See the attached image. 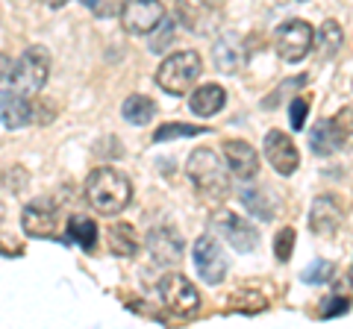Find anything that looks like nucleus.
Here are the masks:
<instances>
[{
    "instance_id": "nucleus-1",
    "label": "nucleus",
    "mask_w": 353,
    "mask_h": 329,
    "mask_svg": "<svg viewBox=\"0 0 353 329\" xmlns=\"http://www.w3.org/2000/svg\"><path fill=\"white\" fill-rule=\"evenodd\" d=\"M85 200L101 215H118L132 200V182L118 168H94L85 180Z\"/></svg>"
},
{
    "instance_id": "nucleus-2",
    "label": "nucleus",
    "mask_w": 353,
    "mask_h": 329,
    "mask_svg": "<svg viewBox=\"0 0 353 329\" xmlns=\"http://www.w3.org/2000/svg\"><path fill=\"white\" fill-rule=\"evenodd\" d=\"M185 173H189L194 191L206 203H224L230 197V177L215 150H209V147L194 150L189 156V164H185Z\"/></svg>"
},
{
    "instance_id": "nucleus-3",
    "label": "nucleus",
    "mask_w": 353,
    "mask_h": 329,
    "mask_svg": "<svg viewBox=\"0 0 353 329\" xmlns=\"http://www.w3.org/2000/svg\"><path fill=\"white\" fill-rule=\"evenodd\" d=\"M50 74V53L44 47H27L18 56L15 65H9V59H3V85L15 89L18 94L32 97L44 89Z\"/></svg>"
},
{
    "instance_id": "nucleus-4",
    "label": "nucleus",
    "mask_w": 353,
    "mask_h": 329,
    "mask_svg": "<svg viewBox=\"0 0 353 329\" xmlns=\"http://www.w3.org/2000/svg\"><path fill=\"white\" fill-rule=\"evenodd\" d=\"M201 56L194 50H176L165 59L159 68H157V85L165 94H174V97H183L185 92L194 89V83L201 80Z\"/></svg>"
},
{
    "instance_id": "nucleus-5",
    "label": "nucleus",
    "mask_w": 353,
    "mask_h": 329,
    "mask_svg": "<svg viewBox=\"0 0 353 329\" xmlns=\"http://www.w3.org/2000/svg\"><path fill=\"white\" fill-rule=\"evenodd\" d=\"M309 147L318 156H333L339 150H350L353 147V106L341 109L330 120H318L312 127V136H309Z\"/></svg>"
},
{
    "instance_id": "nucleus-6",
    "label": "nucleus",
    "mask_w": 353,
    "mask_h": 329,
    "mask_svg": "<svg viewBox=\"0 0 353 329\" xmlns=\"http://www.w3.org/2000/svg\"><path fill=\"white\" fill-rule=\"evenodd\" d=\"M159 300L162 306L176 317H194L201 312V291L185 279L183 273H165L159 279Z\"/></svg>"
},
{
    "instance_id": "nucleus-7",
    "label": "nucleus",
    "mask_w": 353,
    "mask_h": 329,
    "mask_svg": "<svg viewBox=\"0 0 353 329\" xmlns=\"http://www.w3.org/2000/svg\"><path fill=\"white\" fill-rule=\"evenodd\" d=\"M315 45V30L301 18L283 21V24L274 30V50L283 62H303L309 56V50Z\"/></svg>"
},
{
    "instance_id": "nucleus-8",
    "label": "nucleus",
    "mask_w": 353,
    "mask_h": 329,
    "mask_svg": "<svg viewBox=\"0 0 353 329\" xmlns=\"http://www.w3.org/2000/svg\"><path fill=\"white\" fill-rule=\"evenodd\" d=\"M176 21L194 32V36H209L224 21V3L221 0H176Z\"/></svg>"
},
{
    "instance_id": "nucleus-9",
    "label": "nucleus",
    "mask_w": 353,
    "mask_h": 329,
    "mask_svg": "<svg viewBox=\"0 0 353 329\" xmlns=\"http://www.w3.org/2000/svg\"><path fill=\"white\" fill-rule=\"evenodd\" d=\"M121 24L130 36H148L165 24L162 0H124L121 3Z\"/></svg>"
},
{
    "instance_id": "nucleus-10",
    "label": "nucleus",
    "mask_w": 353,
    "mask_h": 329,
    "mask_svg": "<svg viewBox=\"0 0 353 329\" xmlns=\"http://www.w3.org/2000/svg\"><path fill=\"white\" fill-rule=\"evenodd\" d=\"M212 233L224 235V241H230L239 253H253L259 247V233L256 226H250L245 217H239L236 212H227V209H218L212 215Z\"/></svg>"
},
{
    "instance_id": "nucleus-11",
    "label": "nucleus",
    "mask_w": 353,
    "mask_h": 329,
    "mask_svg": "<svg viewBox=\"0 0 353 329\" xmlns=\"http://www.w3.org/2000/svg\"><path fill=\"white\" fill-rule=\"evenodd\" d=\"M21 226L30 238H59V209L53 200H32L21 212Z\"/></svg>"
},
{
    "instance_id": "nucleus-12",
    "label": "nucleus",
    "mask_w": 353,
    "mask_h": 329,
    "mask_svg": "<svg viewBox=\"0 0 353 329\" xmlns=\"http://www.w3.org/2000/svg\"><path fill=\"white\" fill-rule=\"evenodd\" d=\"M194 268L201 273V279L209 285L224 282L227 277V259L224 250L218 247V241L212 235H201L194 241Z\"/></svg>"
},
{
    "instance_id": "nucleus-13",
    "label": "nucleus",
    "mask_w": 353,
    "mask_h": 329,
    "mask_svg": "<svg viewBox=\"0 0 353 329\" xmlns=\"http://www.w3.org/2000/svg\"><path fill=\"white\" fill-rule=\"evenodd\" d=\"M265 156H268L271 168L280 173V177H292V173L301 168V153H297L294 141L283 133V129H271L265 136Z\"/></svg>"
},
{
    "instance_id": "nucleus-14",
    "label": "nucleus",
    "mask_w": 353,
    "mask_h": 329,
    "mask_svg": "<svg viewBox=\"0 0 353 329\" xmlns=\"http://www.w3.org/2000/svg\"><path fill=\"white\" fill-rule=\"evenodd\" d=\"M224 159L230 164V171L241 180H253L259 171V153L253 150L248 141H239V138L224 141Z\"/></svg>"
},
{
    "instance_id": "nucleus-15",
    "label": "nucleus",
    "mask_w": 353,
    "mask_h": 329,
    "mask_svg": "<svg viewBox=\"0 0 353 329\" xmlns=\"http://www.w3.org/2000/svg\"><path fill=\"white\" fill-rule=\"evenodd\" d=\"M341 206L336 197H315V203H312V212H309V226H312V233L315 235H333L339 224H341Z\"/></svg>"
},
{
    "instance_id": "nucleus-16",
    "label": "nucleus",
    "mask_w": 353,
    "mask_h": 329,
    "mask_svg": "<svg viewBox=\"0 0 353 329\" xmlns=\"http://www.w3.org/2000/svg\"><path fill=\"white\" fill-rule=\"evenodd\" d=\"M148 247H150L153 262H159V265H174V262H180V256H183V241L168 226L150 229Z\"/></svg>"
},
{
    "instance_id": "nucleus-17",
    "label": "nucleus",
    "mask_w": 353,
    "mask_h": 329,
    "mask_svg": "<svg viewBox=\"0 0 353 329\" xmlns=\"http://www.w3.org/2000/svg\"><path fill=\"white\" fill-rule=\"evenodd\" d=\"M212 59H215V68L221 74H236L248 59V47L239 36H224L212 47Z\"/></svg>"
},
{
    "instance_id": "nucleus-18",
    "label": "nucleus",
    "mask_w": 353,
    "mask_h": 329,
    "mask_svg": "<svg viewBox=\"0 0 353 329\" xmlns=\"http://www.w3.org/2000/svg\"><path fill=\"white\" fill-rule=\"evenodd\" d=\"M3 127L6 129H18V127H27L32 115H36V109H32L30 97L18 94L15 89H9V85H3Z\"/></svg>"
},
{
    "instance_id": "nucleus-19",
    "label": "nucleus",
    "mask_w": 353,
    "mask_h": 329,
    "mask_svg": "<svg viewBox=\"0 0 353 329\" xmlns=\"http://www.w3.org/2000/svg\"><path fill=\"white\" fill-rule=\"evenodd\" d=\"M106 247L118 259H132L139 253V235L130 224H115L106 229Z\"/></svg>"
},
{
    "instance_id": "nucleus-20",
    "label": "nucleus",
    "mask_w": 353,
    "mask_h": 329,
    "mask_svg": "<svg viewBox=\"0 0 353 329\" xmlns=\"http://www.w3.org/2000/svg\"><path fill=\"white\" fill-rule=\"evenodd\" d=\"M224 103H227V92L221 89V85H215V83L201 85V89H194V92H192V97H189L192 112H194V115H201V118L215 115Z\"/></svg>"
},
{
    "instance_id": "nucleus-21",
    "label": "nucleus",
    "mask_w": 353,
    "mask_h": 329,
    "mask_svg": "<svg viewBox=\"0 0 353 329\" xmlns=\"http://www.w3.org/2000/svg\"><path fill=\"white\" fill-rule=\"evenodd\" d=\"M121 115H124L127 124H136V127H145L153 120V115H157V103L150 100V97L145 94H130L124 106H121Z\"/></svg>"
},
{
    "instance_id": "nucleus-22",
    "label": "nucleus",
    "mask_w": 353,
    "mask_h": 329,
    "mask_svg": "<svg viewBox=\"0 0 353 329\" xmlns=\"http://www.w3.org/2000/svg\"><path fill=\"white\" fill-rule=\"evenodd\" d=\"M68 238L74 244H80L83 250H94L97 244V224L92 217H83V215H74L68 221Z\"/></svg>"
},
{
    "instance_id": "nucleus-23",
    "label": "nucleus",
    "mask_w": 353,
    "mask_h": 329,
    "mask_svg": "<svg viewBox=\"0 0 353 329\" xmlns=\"http://www.w3.org/2000/svg\"><path fill=\"white\" fill-rule=\"evenodd\" d=\"M341 39H345V32L336 21H324L321 30H318V59H333L341 47Z\"/></svg>"
},
{
    "instance_id": "nucleus-24",
    "label": "nucleus",
    "mask_w": 353,
    "mask_h": 329,
    "mask_svg": "<svg viewBox=\"0 0 353 329\" xmlns=\"http://www.w3.org/2000/svg\"><path fill=\"white\" fill-rule=\"evenodd\" d=\"M201 133H209V127H201V124H162L157 133H153V141H171V138H192V136H201Z\"/></svg>"
},
{
    "instance_id": "nucleus-25",
    "label": "nucleus",
    "mask_w": 353,
    "mask_h": 329,
    "mask_svg": "<svg viewBox=\"0 0 353 329\" xmlns=\"http://www.w3.org/2000/svg\"><path fill=\"white\" fill-rule=\"evenodd\" d=\"M241 203L248 206V212H253L256 217H262V221H271V217L277 215V209H274V206L262 197V191L253 189V185H248V189L241 191Z\"/></svg>"
},
{
    "instance_id": "nucleus-26",
    "label": "nucleus",
    "mask_w": 353,
    "mask_h": 329,
    "mask_svg": "<svg viewBox=\"0 0 353 329\" xmlns=\"http://www.w3.org/2000/svg\"><path fill=\"white\" fill-rule=\"evenodd\" d=\"M333 262H327V259H315V262H309V265L301 270V279L306 285H318V282H330L333 279Z\"/></svg>"
},
{
    "instance_id": "nucleus-27",
    "label": "nucleus",
    "mask_w": 353,
    "mask_h": 329,
    "mask_svg": "<svg viewBox=\"0 0 353 329\" xmlns=\"http://www.w3.org/2000/svg\"><path fill=\"white\" fill-rule=\"evenodd\" d=\"M350 312V300L345 294H330V297L321 300V309H318V317L321 321H333L339 315H347Z\"/></svg>"
},
{
    "instance_id": "nucleus-28",
    "label": "nucleus",
    "mask_w": 353,
    "mask_h": 329,
    "mask_svg": "<svg viewBox=\"0 0 353 329\" xmlns=\"http://www.w3.org/2000/svg\"><path fill=\"white\" fill-rule=\"evenodd\" d=\"M294 226H283L277 238H274V256H277L280 262H289L292 253H294Z\"/></svg>"
},
{
    "instance_id": "nucleus-29",
    "label": "nucleus",
    "mask_w": 353,
    "mask_h": 329,
    "mask_svg": "<svg viewBox=\"0 0 353 329\" xmlns=\"http://www.w3.org/2000/svg\"><path fill=\"white\" fill-rule=\"evenodd\" d=\"M306 112H309V100H306V97H297V100H292V106H289V120H292L294 129H303Z\"/></svg>"
},
{
    "instance_id": "nucleus-30",
    "label": "nucleus",
    "mask_w": 353,
    "mask_h": 329,
    "mask_svg": "<svg viewBox=\"0 0 353 329\" xmlns=\"http://www.w3.org/2000/svg\"><path fill=\"white\" fill-rule=\"evenodd\" d=\"M41 3H44V6H50V9H59V6L68 3V0H41Z\"/></svg>"
},
{
    "instance_id": "nucleus-31",
    "label": "nucleus",
    "mask_w": 353,
    "mask_h": 329,
    "mask_svg": "<svg viewBox=\"0 0 353 329\" xmlns=\"http://www.w3.org/2000/svg\"><path fill=\"white\" fill-rule=\"evenodd\" d=\"M347 279H350V285H353V262H350V270H347Z\"/></svg>"
}]
</instances>
